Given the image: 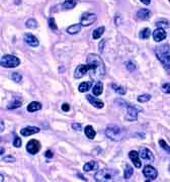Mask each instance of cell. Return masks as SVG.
<instances>
[{
  "instance_id": "cell-1",
  "label": "cell",
  "mask_w": 170,
  "mask_h": 182,
  "mask_svg": "<svg viewBox=\"0 0 170 182\" xmlns=\"http://www.w3.org/2000/svg\"><path fill=\"white\" fill-rule=\"evenodd\" d=\"M90 77L94 80H100L106 76V66L101 58L96 54H89L87 57Z\"/></svg>"
},
{
  "instance_id": "cell-2",
  "label": "cell",
  "mask_w": 170,
  "mask_h": 182,
  "mask_svg": "<svg viewBox=\"0 0 170 182\" xmlns=\"http://www.w3.org/2000/svg\"><path fill=\"white\" fill-rule=\"evenodd\" d=\"M155 54L158 60L164 65L165 67L170 68V46L161 45L155 50Z\"/></svg>"
},
{
  "instance_id": "cell-3",
  "label": "cell",
  "mask_w": 170,
  "mask_h": 182,
  "mask_svg": "<svg viewBox=\"0 0 170 182\" xmlns=\"http://www.w3.org/2000/svg\"><path fill=\"white\" fill-rule=\"evenodd\" d=\"M106 134L107 138H110L113 141H121L125 136V130H122L118 126H110L106 127Z\"/></svg>"
},
{
  "instance_id": "cell-4",
  "label": "cell",
  "mask_w": 170,
  "mask_h": 182,
  "mask_svg": "<svg viewBox=\"0 0 170 182\" xmlns=\"http://www.w3.org/2000/svg\"><path fill=\"white\" fill-rule=\"evenodd\" d=\"M0 64L4 68H15L20 64V60L17 57L12 56V55H4L1 58Z\"/></svg>"
},
{
  "instance_id": "cell-5",
  "label": "cell",
  "mask_w": 170,
  "mask_h": 182,
  "mask_svg": "<svg viewBox=\"0 0 170 182\" xmlns=\"http://www.w3.org/2000/svg\"><path fill=\"white\" fill-rule=\"evenodd\" d=\"M94 179L98 182H104V181H110L113 179V173L110 170L107 169H101L98 170L94 174Z\"/></svg>"
},
{
  "instance_id": "cell-6",
  "label": "cell",
  "mask_w": 170,
  "mask_h": 182,
  "mask_svg": "<svg viewBox=\"0 0 170 182\" xmlns=\"http://www.w3.org/2000/svg\"><path fill=\"white\" fill-rule=\"evenodd\" d=\"M41 150V143L37 140H31L27 144V151L31 155H35Z\"/></svg>"
},
{
  "instance_id": "cell-7",
  "label": "cell",
  "mask_w": 170,
  "mask_h": 182,
  "mask_svg": "<svg viewBox=\"0 0 170 182\" xmlns=\"http://www.w3.org/2000/svg\"><path fill=\"white\" fill-rule=\"evenodd\" d=\"M144 176L149 178L151 180H155L158 177V171L151 165H146L143 169Z\"/></svg>"
},
{
  "instance_id": "cell-8",
  "label": "cell",
  "mask_w": 170,
  "mask_h": 182,
  "mask_svg": "<svg viewBox=\"0 0 170 182\" xmlns=\"http://www.w3.org/2000/svg\"><path fill=\"white\" fill-rule=\"evenodd\" d=\"M126 119L129 122H135L138 118V110L135 106L132 105H128L126 106Z\"/></svg>"
},
{
  "instance_id": "cell-9",
  "label": "cell",
  "mask_w": 170,
  "mask_h": 182,
  "mask_svg": "<svg viewBox=\"0 0 170 182\" xmlns=\"http://www.w3.org/2000/svg\"><path fill=\"white\" fill-rule=\"evenodd\" d=\"M96 20V15L93 13H85L83 14L80 20V23L83 27H88V25H91L94 21Z\"/></svg>"
},
{
  "instance_id": "cell-10",
  "label": "cell",
  "mask_w": 170,
  "mask_h": 182,
  "mask_svg": "<svg viewBox=\"0 0 170 182\" xmlns=\"http://www.w3.org/2000/svg\"><path fill=\"white\" fill-rule=\"evenodd\" d=\"M88 72H89L88 65H79V66L75 69L74 77L77 78V79H80L82 77H84Z\"/></svg>"
},
{
  "instance_id": "cell-11",
  "label": "cell",
  "mask_w": 170,
  "mask_h": 182,
  "mask_svg": "<svg viewBox=\"0 0 170 182\" xmlns=\"http://www.w3.org/2000/svg\"><path fill=\"white\" fill-rule=\"evenodd\" d=\"M139 154H140V157L142 159H144V160H147V161H150V162L154 161V156H153V154H152V152L149 150V149L141 148Z\"/></svg>"
},
{
  "instance_id": "cell-12",
  "label": "cell",
  "mask_w": 170,
  "mask_h": 182,
  "mask_svg": "<svg viewBox=\"0 0 170 182\" xmlns=\"http://www.w3.org/2000/svg\"><path fill=\"white\" fill-rule=\"evenodd\" d=\"M167 36V34H166V31L163 30V28H160L158 27L157 30H155L153 31V39L155 42H161L163 41V39Z\"/></svg>"
},
{
  "instance_id": "cell-13",
  "label": "cell",
  "mask_w": 170,
  "mask_h": 182,
  "mask_svg": "<svg viewBox=\"0 0 170 182\" xmlns=\"http://www.w3.org/2000/svg\"><path fill=\"white\" fill-rule=\"evenodd\" d=\"M24 42L30 45L31 47H34V48H37L39 46V39L35 38V35H32L31 34H25L23 36Z\"/></svg>"
},
{
  "instance_id": "cell-14",
  "label": "cell",
  "mask_w": 170,
  "mask_h": 182,
  "mask_svg": "<svg viewBox=\"0 0 170 182\" xmlns=\"http://www.w3.org/2000/svg\"><path fill=\"white\" fill-rule=\"evenodd\" d=\"M39 132V127L27 126V127H23V130H20V134H21V136H23V137H28V136H31V134H38Z\"/></svg>"
},
{
  "instance_id": "cell-15",
  "label": "cell",
  "mask_w": 170,
  "mask_h": 182,
  "mask_svg": "<svg viewBox=\"0 0 170 182\" xmlns=\"http://www.w3.org/2000/svg\"><path fill=\"white\" fill-rule=\"evenodd\" d=\"M129 157L130 159L132 160V162L134 163V165H135V167H137V168H140L141 166H142V163H141L140 161V154L138 152L136 151H131L129 153Z\"/></svg>"
},
{
  "instance_id": "cell-16",
  "label": "cell",
  "mask_w": 170,
  "mask_h": 182,
  "mask_svg": "<svg viewBox=\"0 0 170 182\" xmlns=\"http://www.w3.org/2000/svg\"><path fill=\"white\" fill-rule=\"evenodd\" d=\"M137 16H138V18L141 20H148L151 17V12L149 9L143 8V9H140L139 11L137 12Z\"/></svg>"
},
{
  "instance_id": "cell-17",
  "label": "cell",
  "mask_w": 170,
  "mask_h": 182,
  "mask_svg": "<svg viewBox=\"0 0 170 182\" xmlns=\"http://www.w3.org/2000/svg\"><path fill=\"white\" fill-rule=\"evenodd\" d=\"M86 98H87V100L89 101V102L96 108H102L104 106V103L102 102V101L96 99L95 97H93L91 95H86Z\"/></svg>"
},
{
  "instance_id": "cell-18",
  "label": "cell",
  "mask_w": 170,
  "mask_h": 182,
  "mask_svg": "<svg viewBox=\"0 0 170 182\" xmlns=\"http://www.w3.org/2000/svg\"><path fill=\"white\" fill-rule=\"evenodd\" d=\"M97 169H98V163L95 161H90L83 166V170H84L85 172H90V171L97 170Z\"/></svg>"
},
{
  "instance_id": "cell-19",
  "label": "cell",
  "mask_w": 170,
  "mask_h": 182,
  "mask_svg": "<svg viewBox=\"0 0 170 182\" xmlns=\"http://www.w3.org/2000/svg\"><path fill=\"white\" fill-rule=\"evenodd\" d=\"M42 109V103L37 102V101H32L27 105V111L28 112H35L37 110Z\"/></svg>"
},
{
  "instance_id": "cell-20",
  "label": "cell",
  "mask_w": 170,
  "mask_h": 182,
  "mask_svg": "<svg viewBox=\"0 0 170 182\" xmlns=\"http://www.w3.org/2000/svg\"><path fill=\"white\" fill-rule=\"evenodd\" d=\"M84 132H85L86 137H87L88 139H90V140H93V139L95 138V136H96V132H95L94 129H93V127H92L91 126H85Z\"/></svg>"
},
{
  "instance_id": "cell-21",
  "label": "cell",
  "mask_w": 170,
  "mask_h": 182,
  "mask_svg": "<svg viewBox=\"0 0 170 182\" xmlns=\"http://www.w3.org/2000/svg\"><path fill=\"white\" fill-rule=\"evenodd\" d=\"M102 91H103V84H102V82L98 81L94 86H93L92 93L96 96H99L100 94L102 93Z\"/></svg>"
},
{
  "instance_id": "cell-22",
  "label": "cell",
  "mask_w": 170,
  "mask_h": 182,
  "mask_svg": "<svg viewBox=\"0 0 170 182\" xmlns=\"http://www.w3.org/2000/svg\"><path fill=\"white\" fill-rule=\"evenodd\" d=\"M81 27H82L81 23L73 24V25H71V27H69L67 28V32H68V34H70V35H76V34H78V32L80 31Z\"/></svg>"
},
{
  "instance_id": "cell-23",
  "label": "cell",
  "mask_w": 170,
  "mask_h": 182,
  "mask_svg": "<svg viewBox=\"0 0 170 182\" xmlns=\"http://www.w3.org/2000/svg\"><path fill=\"white\" fill-rule=\"evenodd\" d=\"M104 27H97L96 30L93 31L92 32V38L93 39H98L99 38H101V35H103V32H104Z\"/></svg>"
},
{
  "instance_id": "cell-24",
  "label": "cell",
  "mask_w": 170,
  "mask_h": 182,
  "mask_svg": "<svg viewBox=\"0 0 170 182\" xmlns=\"http://www.w3.org/2000/svg\"><path fill=\"white\" fill-rule=\"evenodd\" d=\"M76 5H77V0H66L62 6L65 9H73Z\"/></svg>"
},
{
  "instance_id": "cell-25",
  "label": "cell",
  "mask_w": 170,
  "mask_h": 182,
  "mask_svg": "<svg viewBox=\"0 0 170 182\" xmlns=\"http://www.w3.org/2000/svg\"><path fill=\"white\" fill-rule=\"evenodd\" d=\"M92 83L91 82H82L80 85L78 87V90L80 91V92H86V91H88L90 89V87H91Z\"/></svg>"
},
{
  "instance_id": "cell-26",
  "label": "cell",
  "mask_w": 170,
  "mask_h": 182,
  "mask_svg": "<svg viewBox=\"0 0 170 182\" xmlns=\"http://www.w3.org/2000/svg\"><path fill=\"white\" fill-rule=\"evenodd\" d=\"M111 88H113L114 90V92H117L118 94H122V95H125L126 90L122 86H120V85H117V84H111Z\"/></svg>"
},
{
  "instance_id": "cell-27",
  "label": "cell",
  "mask_w": 170,
  "mask_h": 182,
  "mask_svg": "<svg viewBox=\"0 0 170 182\" xmlns=\"http://www.w3.org/2000/svg\"><path fill=\"white\" fill-rule=\"evenodd\" d=\"M150 35H151V31H150V28L146 27V28H144V30L141 31L139 36H140V38L142 39H148L150 38Z\"/></svg>"
},
{
  "instance_id": "cell-28",
  "label": "cell",
  "mask_w": 170,
  "mask_h": 182,
  "mask_svg": "<svg viewBox=\"0 0 170 182\" xmlns=\"http://www.w3.org/2000/svg\"><path fill=\"white\" fill-rule=\"evenodd\" d=\"M20 106H21V101L17 100V99H14V100L11 101V102L8 103V105H7V108H8V109H15V108H19Z\"/></svg>"
},
{
  "instance_id": "cell-29",
  "label": "cell",
  "mask_w": 170,
  "mask_h": 182,
  "mask_svg": "<svg viewBox=\"0 0 170 182\" xmlns=\"http://www.w3.org/2000/svg\"><path fill=\"white\" fill-rule=\"evenodd\" d=\"M133 173H134V169L132 168V167L130 166V165H126L125 174H124L125 179H129V178H131L132 175H133Z\"/></svg>"
},
{
  "instance_id": "cell-30",
  "label": "cell",
  "mask_w": 170,
  "mask_h": 182,
  "mask_svg": "<svg viewBox=\"0 0 170 182\" xmlns=\"http://www.w3.org/2000/svg\"><path fill=\"white\" fill-rule=\"evenodd\" d=\"M25 27L28 28H31V30H35V28L38 27V23H37V21H35V19L31 18V19H28L27 23H25Z\"/></svg>"
},
{
  "instance_id": "cell-31",
  "label": "cell",
  "mask_w": 170,
  "mask_h": 182,
  "mask_svg": "<svg viewBox=\"0 0 170 182\" xmlns=\"http://www.w3.org/2000/svg\"><path fill=\"white\" fill-rule=\"evenodd\" d=\"M11 79L13 80L14 82L19 83L21 81V79H23V76H21V74L19 72H13L11 74Z\"/></svg>"
},
{
  "instance_id": "cell-32",
  "label": "cell",
  "mask_w": 170,
  "mask_h": 182,
  "mask_svg": "<svg viewBox=\"0 0 170 182\" xmlns=\"http://www.w3.org/2000/svg\"><path fill=\"white\" fill-rule=\"evenodd\" d=\"M151 99V95L150 94H143V95H140L138 97V101L141 103H144V102H147V101H149Z\"/></svg>"
},
{
  "instance_id": "cell-33",
  "label": "cell",
  "mask_w": 170,
  "mask_h": 182,
  "mask_svg": "<svg viewBox=\"0 0 170 182\" xmlns=\"http://www.w3.org/2000/svg\"><path fill=\"white\" fill-rule=\"evenodd\" d=\"M159 145H160V147L163 149L164 151H166V152L168 153V154H170V147H169L168 144L166 143L164 140H160V141H159Z\"/></svg>"
},
{
  "instance_id": "cell-34",
  "label": "cell",
  "mask_w": 170,
  "mask_h": 182,
  "mask_svg": "<svg viewBox=\"0 0 170 182\" xmlns=\"http://www.w3.org/2000/svg\"><path fill=\"white\" fill-rule=\"evenodd\" d=\"M156 25L160 28H164V27L167 28L169 27V23H168V21H166V20H159L156 23Z\"/></svg>"
},
{
  "instance_id": "cell-35",
  "label": "cell",
  "mask_w": 170,
  "mask_h": 182,
  "mask_svg": "<svg viewBox=\"0 0 170 182\" xmlns=\"http://www.w3.org/2000/svg\"><path fill=\"white\" fill-rule=\"evenodd\" d=\"M49 27L51 30H54V31H57V25H56V23H55V18L54 17H50L49 18Z\"/></svg>"
},
{
  "instance_id": "cell-36",
  "label": "cell",
  "mask_w": 170,
  "mask_h": 182,
  "mask_svg": "<svg viewBox=\"0 0 170 182\" xmlns=\"http://www.w3.org/2000/svg\"><path fill=\"white\" fill-rule=\"evenodd\" d=\"M126 68H128V70L130 71V72H133L134 70H136V65L133 63V62H128L126 63Z\"/></svg>"
},
{
  "instance_id": "cell-37",
  "label": "cell",
  "mask_w": 170,
  "mask_h": 182,
  "mask_svg": "<svg viewBox=\"0 0 170 182\" xmlns=\"http://www.w3.org/2000/svg\"><path fill=\"white\" fill-rule=\"evenodd\" d=\"M13 146H14L15 148H19V147H21V140H20V138H19V137H15V138H14Z\"/></svg>"
},
{
  "instance_id": "cell-38",
  "label": "cell",
  "mask_w": 170,
  "mask_h": 182,
  "mask_svg": "<svg viewBox=\"0 0 170 182\" xmlns=\"http://www.w3.org/2000/svg\"><path fill=\"white\" fill-rule=\"evenodd\" d=\"M162 91L164 93H169L170 94V83H165L162 85Z\"/></svg>"
},
{
  "instance_id": "cell-39",
  "label": "cell",
  "mask_w": 170,
  "mask_h": 182,
  "mask_svg": "<svg viewBox=\"0 0 170 182\" xmlns=\"http://www.w3.org/2000/svg\"><path fill=\"white\" fill-rule=\"evenodd\" d=\"M3 161L4 162H8V163H12V162H15L16 159L12 157V156H6V157L3 158Z\"/></svg>"
},
{
  "instance_id": "cell-40",
  "label": "cell",
  "mask_w": 170,
  "mask_h": 182,
  "mask_svg": "<svg viewBox=\"0 0 170 182\" xmlns=\"http://www.w3.org/2000/svg\"><path fill=\"white\" fill-rule=\"evenodd\" d=\"M53 156H54L53 152H52V151H50V150H48V151H47V152L45 153V157H46V158H48V159L53 158Z\"/></svg>"
},
{
  "instance_id": "cell-41",
  "label": "cell",
  "mask_w": 170,
  "mask_h": 182,
  "mask_svg": "<svg viewBox=\"0 0 170 182\" xmlns=\"http://www.w3.org/2000/svg\"><path fill=\"white\" fill-rule=\"evenodd\" d=\"M72 127H73V130H81L80 123H73V125H72Z\"/></svg>"
},
{
  "instance_id": "cell-42",
  "label": "cell",
  "mask_w": 170,
  "mask_h": 182,
  "mask_svg": "<svg viewBox=\"0 0 170 182\" xmlns=\"http://www.w3.org/2000/svg\"><path fill=\"white\" fill-rule=\"evenodd\" d=\"M62 109H63V111H65V112L69 111V109H70L69 104H68V103H64V104L62 105Z\"/></svg>"
},
{
  "instance_id": "cell-43",
  "label": "cell",
  "mask_w": 170,
  "mask_h": 182,
  "mask_svg": "<svg viewBox=\"0 0 170 182\" xmlns=\"http://www.w3.org/2000/svg\"><path fill=\"white\" fill-rule=\"evenodd\" d=\"M106 43V39H103V41H102V43H99V51H100V52H102V51H103V43Z\"/></svg>"
},
{
  "instance_id": "cell-44",
  "label": "cell",
  "mask_w": 170,
  "mask_h": 182,
  "mask_svg": "<svg viewBox=\"0 0 170 182\" xmlns=\"http://www.w3.org/2000/svg\"><path fill=\"white\" fill-rule=\"evenodd\" d=\"M141 2L144 3L145 5H149L150 4V2H151V0H140Z\"/></svg>"
},
{
  "instance_id": "cell-45",
  "label": "cell",
  "mask_w": 170,
  "mask_h": 182,
  "mask_svg": "<svg viewBox=\"0 0 170 182\" xmlns=\"http://www.w3.org/2000/svg\"><path fill=\"white\" fill-rule=\"evenodd\" d=\"M3 130H4V123H3V122L1 121V130H0L3 132Z\"/></svg>"
},
{
  "instance_id": "cell-46",
  "label": "cell",
  "mask_w": 170,
  "mask_h": 182,
  "mask_svg": "<svg viewBox=\"0 0 170 182\" xmlns=\"http://www.w3.org/2000/svg\"><path fill=\"white\" fill-rule=\"evenodd\" d=\"M168 171H169V173H170V165H169V167H168Z\"/></svg>"
},
{
  "instance_id": "cell-47",
  "label": "cell",
  "mask_w": 170,
  "mask_h": 182,
  "mask_svg": "<svg viewBox=\"0 0 170 182\" xmlns=\"http://www.w3.org/2000/svg\"><path fill=\"white\" fill-rule=\"evenodd\" d=\"M169 2H170V0H169Z\"/></svg>"
}]
</instances>
